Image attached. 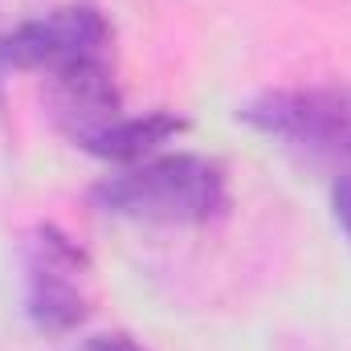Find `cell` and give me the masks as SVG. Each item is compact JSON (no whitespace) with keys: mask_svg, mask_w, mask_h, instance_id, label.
<instances>
[{"mask_svg":"<svg viewBox=\"0 0 351 351\" xmlns=\"http://www.w3.org/2000/svg\"><path fill=\"white\" fill-rule=\"evenodd\" d=\"M269 139L302 152L315 164H331L335 176H351V94L335 90H278L241 110Z\"/></svg>","mask_w":351,"mask_h":351,"instance_id":"cell-3","label":"cell"},{"mask_svg":"<svg viewBox=\"0 0 351 351\" xmlns=\"http://www.w3.org/2000/svg\"><path fill=\"white\" fill-rule=\"evenodd\" d=\"M90 204L106 217L147 225H204L229 208V180L204 156H160L106 176L90 192Z\"/></svg>","mask_w":351,"mask_h":351,"instance_id":"cell-1","label":"cell"},{"mask_svg":"<svg viewBox=\"0 0 351 351\" xmlns=\"http://www.w3.org/2000/svg\"><path fill=\"white\" fill-rule=\"evenodd\" d=\"M184 131V119H176L168 110H147V114H123L119 123H110L86 152L102 160H139L147 152H156L160 143H168L172 135Z\"/></svg>","mask_w":351,"mask_h":351,"instance_id":"cell-5","label":"cell"},{"mask_svg":"<svg viewBox=\"0 0 351 351\" xmlns=\"http://www.w3.org/2000/svg\"><path fill=\"white\" fill-rule=\"evenodd\" d=\"M25 265V315L45 335H66L86 323L94 306V269L86 250H78L58 225L29 229L21 245Z\"/></svg>","mask_w":351,"mask_h":351,"instance_id":"cell-2","label":"cell"},{"mask_svg":"<svg viewBox=\"0 0 351 351\" xmlns=\"http://www.w3.org/2000/svg\"><path fill=\"white\" fill-rule=\"evenodd\" d=\"M94 62H110V25L86 0L62 4L45 16L16 25L8 37H0V74L45 70L58 82Z\"/></svg>","mask_w":351,"mask_h":351,"instance_id":"cell-4","label":"cell"},{"mask_svg":"<svg viewBox=\"0 0 351 351\" xmlns=\"http://www.w3.org/2000/svg\"><path fill=\"white\" fill-rule=\"evenodd\" d=\"M78 351H143L131 335H98V339H90V343H82Z\"/></svg>","mask_w":351,"mask_h":351,"instance_id":"cell-6","label":"cell"}]
</instances>
